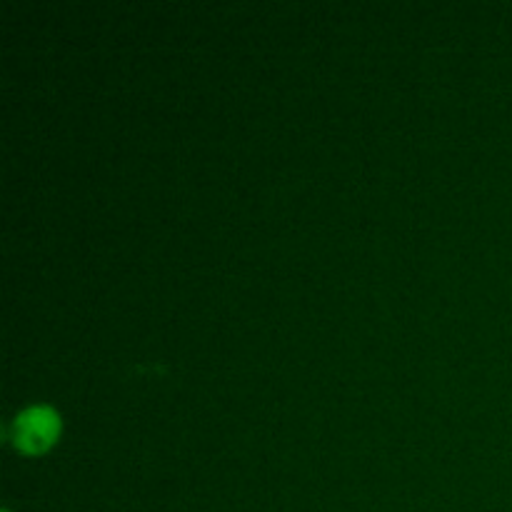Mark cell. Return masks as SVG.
<instances>
[{
  "instance_id": "7a4b0ae2",
  "label": "cell",
  "mask_w": 512,
  "mask_h": 512,
  "mask_svg": "<svg viewBox=\"0 0 512 512\" xmlns=\"http://www.w3.org/2000/svg\"><path fill=\"white\" fill-rule=\"evenodd\" d=\"M3 512H8V510H3Z\"/></svg>"
},
{
  "instance_id": "6da1fadb",
  "label": "cell",
  "mask_w": 512,
  "mask_h": 512,
  "mask_svg": "<svg viewBox=\"0 0 512 512\" xmlns=\"http://www.w3.org/2000/svg\"><path fill=\"white\" fill-rule=\"evenodd\" d=\"M13 445L20 453L40 455L58 440L60 415L48 405H33L13 420Z\"/></svg>"
}]
</instances>
